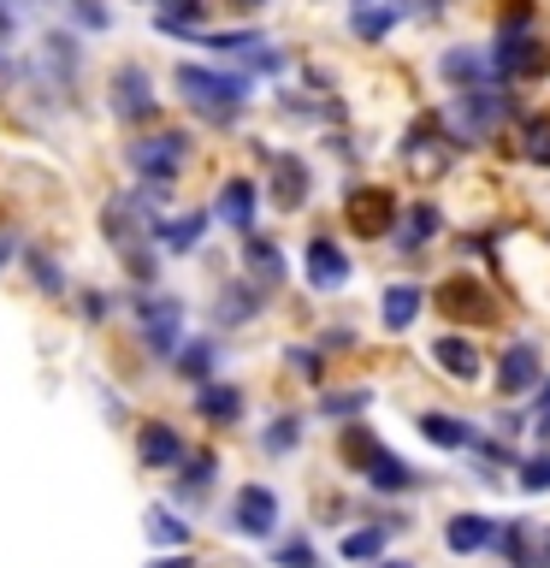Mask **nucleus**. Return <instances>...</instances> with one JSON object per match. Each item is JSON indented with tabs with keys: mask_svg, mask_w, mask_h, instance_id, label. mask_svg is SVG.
Segmentation results:
<instances>
[{
	"mask_svg": "<svg viewBox=\"0 0 550 568\" xmlns=\"http://www.w3.org/2000/svg\"><path fill=\"white\" fill-rule=\"evenodd\" d=\"M177 89L202 106V113H237V106L248 101V83L243 78H220V71H207V65H177Z\"/></svg>",
	"mask_w": 550,
	"mask_h": 568,
	"instance_id": "obj_2",
	"label": "nucleus"
},
{
	"mask_svg": "<svg viewBox=\"0 0 550 568\" xmlns=\"http://www.w3.org/2000/svg\"><path fill=\"white\" fill-rule=\"evenodd\" d=\"M302 266H308V284H314V291H344V284H349V255H344L332 237H308V255H302Z\"/></svg>",
	"mask_w": 550,
	"mask_h": 568,
	"instance_id": "obj_8",
	"label": "nucleus"
},
{
	"mask_svg": "<svg viewBox=\"0 0 550 568\" xmlns=\"http://www.w3.org/2000/svg\"><path fill=\"white\" fill-rule=\"evenodd\" d=\"M149 539H154V545H184V539H190V527L177 521L166 504H154V509H149Z\"/></svg>",
	"mask_w": 550,
	"mask_h": 568,
	"instance_id": "obj_27",
	"label": "nucleus"
},
{
	"mask_svg": "<svg viewBox=\"0 0 550 568\" xmlns=\"http://www.w3.org/2000/svg\"><path fill=\"white\" fill-rule=\"evenodd\" d=\"M415 314H420V284H390L385 302H379L385 332H408V326H415Z\"/></svg>",
	"mask_w": 550,
	"mask_h": 568,
	"instance_id": "obj_17",
	"label": "nucleus"
},
{
	"mask_svg": "<svg viewBox=\"0 0 550 568\" xmlns=\"http://www.w3.org/2000/svg\"><path fill=\"white\" fill-rule=\"evenodd\" d=\"M278 568H319V557L296 539V545H284V550H278Z\"/></svg>",
	"mask_w": 550,
	"mask_h": 568,
	"instance_id": "obj_34",
	"label": "nucleus"
},
{
	"mask_svg": "<svg viewBox=\"0 0 550 568\" xmlns=\"http://www.w3.org/2000/svg\"><path fill=\"white\" fill-rule=\"evenodd\" d=\"M379 568H415V562H379Z\"/></svg>",
	"mask_w": 550,
	"mask_h": 568,
	"instance_id": "obj_44",
	"label": "nucleus"
},
{
	"mask_svg": "<svg viewBox=\"0 0 550 568\" xmlns=\"http://www.w3.org/2000/svg\"><path fill=\"white\" fill-rule=\"evenodd\" d=\"M202 225H207V213H184V220H166V225H160V243H166L172 255H190L195 237H202Z\"/></svg>",
	"mask_w": 550,
	"mask_h": 568,
	"instance_id": "obj_23",
	"label": "nucleus"
},
{
	"mask_svg": "<svg viewBox=\"0 0 550 568\" xmlns=\"http://www.w3.org/2000/svg\"><path fill=\"white\" fill-rule=\"evenodd\" d=\"M491 545L509 557V568H532V521H503Z\"/></svg>",
	"mask_w": 550,
	"mask_h": 568,
	"instance_id": "obj_20",
	"label": "nucleus"
},
{
	"mask_svg": "<svg viewBox=\"0 0 550 568\" xmlns=\"http://www.w3.org/2000/svg\"><path fill=\"white\" fill-rule=\"evenodd\" d=\"M273 166H278V207H302V190H308V172H302V160L278 154Z\"/></svg>",
	"mask_w": 550,
	"mask_h": 568,
	"instance_id": "obj_24",
	"label": "nucleus"
},
{
	"mask_svg": "<svg viewBox=\"0 0 550 568\" xmlns=\"http://www.w3.org/2000/svg\"><path fill=\"white\" fill-rule=\"evenodd\" d=\"M243 255H248V273H255V278H266V284H278V278H284V255H278V243L248 237V243H243Z\"/></svg>",
	"mask_w": 550,
	"mask_h": 568,
	"instance_id": "obj_22",
	"label": "nucleus"
},
{
	"mask_svg": "<svg viewBox=\"0 0 550 568\" xmlns=\"http://www.w3.org/2000/svg\"><path fill=\"white\" fill-rule=\"evenodd\" d=\"M539 433H550V385H544V397H539Z\"/></svg>",
	"mask_w": 550,
	"mask_h": 568,
	"instance_id": "obj_40",
	"label": "nucleus"
},
{
	"mask_svg": "<svg viewBox=\"0 0 550 568\" xmlns=\"http://www.w3.org/2000/svg\"><path fill=\"white\" fill-rule=\"evenodd\" d=\"M403 18V0H355V12H349V24L355 36H367V42H379V36L390 30Z\"/></svg>",
	"mask_w": 550,
	"mask_h": 568,
	"instance_id": "obj_16",
	"label": "nucleus"
},
{
	"mask_svg": "<svg viewBox=\"0 0 550 568\" xmlns=\"http://www.w3.org/2000/svg\"><path fill=\"white\" fill-rule=\"evenodd\" d=\"M491 539H497V527L486 521V515H473V509L450 515V527H444V545H450L456 557H473V550H486Z\"/></svg>",
	"mask_w": 550,
	"mask_h": 568,
	"instance_id": "obj_14",
	"label": "nucleus"
},
{
	"mask_svg": "<svg viewBox=\"0 0 550 568\" xmlns=\"http://www.w3.org/2000/svg\"><path fill=\"white\" fill-rule=\"evenodd\" d=\"M444 78H479L473 53H444Z\"/></svg>",
	"mask_w": 550,
	"mask_h": 568,
	"instance_id": "obj_35",
	"label": "nucleus"
},
{
	"mask_svg": "<svg viewBox=\"0 0 550 568\" xmlns=\"http://www.w3.org/2000/svg\"><path fill=\"white\" fill-rule=\"evenodd\" d=\"M195 408H202L207 420H237V415H243V397H237L231 385H207L202 397H195Z\"/></svg>",
	"mask_w": 550,
	"mask_h": 568,
	"instance_id": "obj_25",
	"label": "nucleus"
},
{
	"mask_svg": "<svg viewBox=\"0 0 550 568\" xmlns=\"http://www.w3.org/2000/svg\"><path fill=\"white\" fill-rule=\"evenodd\" d=\"M438 237V207L432 202H415V207H408V220H403V248H426V243H432Z\"/></svg>",
	"mask_w": 550,
	"mask_h": 568,
	"instance_id": "obj_21",
	"label": "nucleus"
},
{
	"mask_svg": "<svg viewBox=\"0 0 550 568\" xmlns=\"http://www.w3.org/2000/svg\"><path fill=\"white\" fill-rule=\"evenodd\" d=\"M432 362L450 373V379H479V349L468 337H438L432 344Z\"/></svg>",
	"mask_w": 550,
	"mask_h": 568,
	"instance_id": "obj_18",
	"label": "nucleus"
},
{
	"mask_svg": "<svg viewBox=\"0 0 550 568\" xmlns=\"http://www.w3.org/2000/svg\"><path fill=\"white\" fill-rule=\"evenodd\" d=\"M154 568H195V562H190V557H160Z\"/></svg>",
	"mask_w": 550,
	"mask_h": 568,
	"instance_id": "obj_41",
	"label": "nucleus"
},
{
	"mask_svg": "<svg viewBox=\"0 0 550 568\" xmlns=\"http://www.w3.org/2000/svg\"><path fill=\"white\" fill-rule=\"evenodd\" d=\"M113 106H119V119H154V89H149V71L142 65H124L119 78H113Z\"/></svg>",
	"mask_w": 550,
	"mask_h": 568,
	"instance_id": "obj_11",
	"label": "nucleus"
},
{
	"mask_svg": "<svg viewBox=\"0 0 550 568\" xmlns=\"http://www.w3.org/2000/svg\"><path fill=\"white\" fill-rule=\"evenodd\" d=\"M0 36H7V12H0Z\"/></svg>",
	"mask_w": 550,
	"mask_h": 568,
	"instance_id": "obj_45",
	"label": "nucleus"
},
{
	"mask_svg": "<svg viewBox=\"0 0 550 568\" xmlns=\"http://www.w3.org/2000/svg\"><path fill=\"white\" fill-rule=\"evenodd\" d=\"M390 527H397V521L349 532V539H344V557H349V562H373V557H379V550H385V532H390Z\"/></svg>",
	"mask_w": 550,
	"mask_h": 568,
	"instance_id": "obj_26",
	"label": "nucleus"
},
{
	"mask_svg": "<svg viewBox=\"0 0 550 568\" xmlns=\"http://www.w3.org/2000/svg\"><path fill=\"white\" fill-rule=\"evenodd\" d=\"M527 160L532 166H550V113L527 119Z\"/></svg>",
	"mask_w": 550,
	"mask_h": 568,
	"instance_id": "obj_28",
	"label": "nucleus"
},
{
	"mask_svg": "<svg viewBox=\"0 0 550 568\" xmlns=\"http://www.w3.org/2000/svg\"><path fill=\"white\" fill-rule=\"evenodd\" d=\"M390 225H397V195H390V190L367 184V190L349 195V231H355V237H385Z\"/></svg>",
	"mask_w": 550,
	"mask_h": 568,
	"instance_id": "obj_6",
	"label": "nucleus"
},
{
	"mask_svg": "<svg viewBox=\"0 0 550 568\" xmlns=\"http://www.w3.org/2000/svg\"><path fill=\"white\" fill-rule=\"evenodd\" d=\"M207 0H160V30H172V24H195L202 18Z\"/></svg>",
	"mask_w": 550,
	"mask_h": 568,
	"instance_id": "obj_30",
	"label": "nucleus"
},
{
	"mask_svg": "<svg viewBox=\"0 0 550 568\" xmlns=\"http://www.w3.org/2000/svg\"><path fill=\"white\" fill-rule=\"evenodd\" d=\"M207 362H213V344H190L184 355H177V367H184L190 379H207Z\"/></svg>",
	"mask_w": 550,
	"mask_h": 568,
	"instance_id": "obj_31",
	"label": "nucleus"
},
{
	"mask_svg": "<svg viewBox=\"0 0 550 568\" xmlns=\"http://www.w3.org/2000/svg\"><path fill=\"white\" fill-rule=\"evenodd\" d=\"M220 220L231 225V231H255V184H243V178H231V184L220 190Z\"/></svg>",
	"mask_w": 550,
	"mask_h": 568,
	"instance_id": "obj_15",
	"label": "nucleus"
},
{
	"mask_svg": "<svg viewBox=\"0 0 550 568\" xmlns=\"http://www.w3.org/2000/svg\"><path fill=\"white\" fill-rule=\"evenodd\" d=\"M291 367H296V373H314V379H319V355H308V349H291Z\"/></svg>",
	"mask_w": 550,
	"mask_h": 568,
	"instance_id": "obj_38",
	"label": "nucleus"
},
{
	"mask_svg": "<svg viewBox=\"0 0 550 568\" xmlns=\"http://www.w3.org/2000/svg\"><path fill=\"white\" fill-rule=\"evenodd\" d=\"M438 308L450 314L456 326H491L497 296H491V284H479V278H444L438 284Z\"/></svg>",
	"mask_w": 550,
	"mask_h": 568,
	"instance_id": "obj_4",
	"label": "nucleus"
},
{
	"mask_svg": "<svg viewBox=\"0 0 550 568\" xmlns=\"http://www.w3.org/2000/svg\"><path fill=\"white\" fill-rule=\"evenodd\" d=\"M544 373H539V349L532 344H509L503 355H497V385L509 390V397H521V390H532Z\"/></svg>",
	"mask_w": 550,
	"mask_h": 568,
	"instance_id": "obj_12",
	"label": "nucleus"
},
{
	"mask_svg": "<svg viewBox=\"0 0 550 568\" xmlns=\"http://www.w3.org/2000/svg\"><path fill=\"white\" fill-rule=\"evenodd\" d=\"M521 486H527V491H544V486H550V456H532V462H527V468H521Z\"/></svg>",
	"mask_w": 550,
	"mask_h": 568,
	"instance_id": "obj_33",
	"label": "nucleus"
},
{
	"mask_svg": "<svg viewBox=\"0 0 550 568\" xmlns=\"http://www.w3.org/2000/svg\"><path fill=\"white\" fill-rule=\"evenodd\" d=\"M177 332H184V308H177L172 296L142 302V337H149L154 355H172L177 349Z\"/></svg>",
	"mask_w": 550,
	"mask_h": 568,
	"instance_id": "obj_9",
	"label": "nucleus"
},
{
	"mask_svg": "<svg viewBox=\"0 0 550 568\" xmlns=\"http://www.w3.org/2000/svg\"><path fill=\"white\" fill-rule=\"evenodd\" d=\"M456 113L468 119L456 136H486L491 124H503L509 101H503V95H491V89H461V95H456Z\"/></svg>",
	"mask_w": 550,
	"mask_h": 568,
	"instance_id": "obj_10",
	"label": "nucleus"
},
{
	"mask_svg": "<svg viewBox=\"0 0 550 568\" xmlns=\"http://www.w3.org/2000/svg\"><path fill=\"white\" fill-rule=\"evenodd\" d=\"M30 273L42 278V291H65V278H60V266H53V261H42V255H30Z\"/></svg>",
	"mask_w": 550,
	"mask_h": 568,
	"instance_id": "obj_36",
	"label": "nucleus"
},
{
	"mask_svg": "<svg viewBox=\"0 0 550 568\" xmlns=\"http://www.w3.org/2000/svg\"><path fill=\"white\" fill-rule=\"evenodd\" d=\"M136 456H142V468H177V462H184V438H177L172 426L149 420L136 433Z\"/></svg>",
	"mask_w": 550,
	"mask_h": 568,
	"instance_id": "obj_13",
	"label": "nucleus"
},
{
	"mask_svg": "<svg viewBox=\"0 0 550 568\" xmlns=\"http://www.w3.org/2000/svg\"><path fill=\"white\" fill-rule=\"evenodd\" d=\"M207 474H213V462L195 456V462H190V486H207Z\"/></svg>",
	"mask_w": 550,
	"mask_h": 568,
	"instance_id": "obj_39",
	"label": "nucleus"
},
{
	"mask_svg": "<svg viewBox=\"0 0 550 568\" xmlns=\"http://www.w3.org/2000/svg\"><path fill=\"white\" fill-rule=\"evenodd\" d=\"M344 456L361 462V474H367L373 491H408V486H420V474L408 468L403 456H390L373 433H355V426H349V433H344Z\"/></svg>",
	"mask_w": 550,
	"mask_h": 568,
	"instance_id": "obj_1",
	"label": "nucleus"
},
{
	"mask_svg": "<svg viewBox=\"0 0 550 568\" xmlns=\"http://www.w3.org/2000/svg\"><path fill=\"white\" fill-rule=\"evenodd\" d=\"M420 433H426V444H438V450H468L473 444V426L456 420V415H420Z\"/></svg>",
	"mask_w": 550,
	"mask_h": 568,
	"instance_id": "obj_19",
	"label": "nucleus"
},
{
	"mask_svg": "<svg viewBox=\"0 0 550 568\" xmlns=\"http://www.w3.org/2000/svg\"><path fill=\"white\" fill-rule=\"evenodd\" d=\"M184 160H190V136L184 131H160V136L131 142V172L142 178V184H172Z\"/></svg>",
	"mask_w": 550,
	"mask_h": 568,
	"instance_id": "obj_3",
	"label": "nucleus"
},
{
	"mask_svg": "<svg viewBox=\"0 0 550 568\" xmlns=\"http://www.w3.org/2000/svg\"><path fill=\"white\" fill-rule=\"evenodd\" d=\"M373 397H367V390H332V397L326 403H319V415H332V420H344V415H361V408H367Z\"/></svg>",
	"mask_w": 550,
	"mask_h": 568,
	"instance_id": "obj_29",
	"label": "nucleus"
},
{
	"mask_svg": "<svg viewBox=\"0 0 550 568\" xmlns=\"http://www.w3.org/2000/svg\"><path fill=\"white\" fill-rule=\"evenodd\" d=\"M491 65L503 71V78H532V71H544L550 65V53L532 42V36L515 24V30H503L497 36V53H491Z\"/></svg>",
	"mask_w": 550,
	"mask_h": 568,
	"instance_id": "obj_7",
	"label": "nucleus"
},
{
	"mask_svg": "<svg viewBox=\"0 0 550 568\" xmlns=\"http://www.w3.org/2000/svg\"><path fill=\"white\" fill-rule=\"evenodd\" d=\"M296 444V420H278L273 433H266V450H291Z\"/></svg>",
	"mask_w": 550,
	"mask_h": 568,
	"instance_id": "obj_37",
	"label": "nucleus"
},
{
	"mask_svg": "<svg viewBox=\"0 0 550 568\" xmlns=\"http://www.w3.org/2000/svg\"><path fill=\"white\" fill-rule=\"evenodd\" d=\"M7 255H12V243H7V237H0V261H7Z\"/></svg>",
	"mask_w": 550,
	"mask_h": 568,
	"instance_id": "obj_43",
	"label": "nucleus"
},
{
	"mask_svg": "<svg viewBox=\"0 0 550 568\" xmlns=\"http://www.w3.org/2000/svg\"><path fill=\"white\" fill-rule=\"evenodd\" d=\"M207 48H220V53H248V48H266L261 36H248V30H231V36H213Z\"/></svg>",
	"mask_w": 550,
	"mask_h": 568,
	"instance_id": "obj_32",
	"label": "nucleus"
},
{
	"mask_svg": "<svg viewBox=\"0 0 550 568\" xmlns=\"http://www.w3.org/2000/svg\"><path fill=\"white\" fill-rule=\"evenodd\" d=\"M231 7H266V0H231Z\"/></svg>",
	"mask_w": 550,
	"mask_h": 568,
	"instance_id": "obj_42",
	"label": "nucleus"
},
{
	"mask_svg": "<svg viewBox=\"0 0 550 568\" xmlns=\"http://www.w3.org/2000/svg\"><path fill=\"white\" fill-rule=\"evenodd\" d=\"M231 527L248 532V539H266V532L278 527V497H273V486H261V479L237 486V497H231Z\"/></svg>",
	"mask_w": 550,
	"mask_h": 568,
	"instance_id": "obj_5",
	"label": "nucleus"
}]
</instances>
